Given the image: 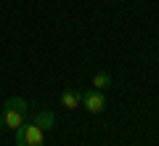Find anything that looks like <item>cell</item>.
Instances as JSON below:
<instances>
[{
  "label": "cell",
  "instance_id": "cell-4",
  "mask_svg": "<svg viewBox=\"0 0 159 146\" xmlns=\"http://www.w3.org/2000/svg\"><path fill=\"white\" fill-rule=\"evenodd\" d=\"M61 104L66 109H77V106H82V90H77V88H66L61 93Z\"/></svg>",
  "mask_w": 159,
  "mask_h": 146
},
{
  "label": "cell",
  "instance_id": "cell-7",
  "mask_svg": "<svg viewBox=\"0 0 159 146\" xmlns=\"http://www.w3.org/2000/svg\"><path fill=\"white\" fill-rule=\"evenodd\" d=\"M0 128H3V117H0Z\"/></svg>",
  "mask_w": 159,
  "mask_h": 146
},
{
  "label": "cell",
  "instance_id": "cell-6",
  "mask_svg": "<svg viewBox=\"0 0 159 146\" xmlns=\"http://www.w3.org/2000/svg\"><path fill=\"white\" fill-rule=\"evenodd\" d=\"M93 88H96V90H106V88H111V74L98 72L96 77H93Z\"/></svg>",
  "mask_w": 159,
  "mask_h": 146
},
{
  "label": "cell",
  "instance_id": "cell-2",
  "mask_svg": "<svg viewBox=\"0 0 159 146\" xmlns=\"http://www.w3.org/2000/svg\"><path fill=\"white\" fill-rule=\"evenodd\" d=\"M16 146H45V133L34 122H24L16 128Z\"/></svg>",
  "mask_w": 159,
  "mask_h": 146
},
{
  "label": "cell",
  "instance_id": "cell-1",
  "mask_svg": "<svg viewBox=\"0 0 159 146\" xmlns=\"http://www.w3.org/2000/svg\"><path fill=\"white\" fill-rule=\"evenodd\" d=\"M27 114H29V101H24V98H19V96L8 98L6 106H3V112H0V117H3V128L16 130L19 125L27 122Z\"/></svg>",
  "mask_w": 159,
  "mask_h": 146
},
{
  "label": "cell",
  "instance_id": "cell-3",
  "mask_svg": "<svg viewBox=\"0 0 159 146\" xmlns=\"http://www.w3.org/2000/svg\"><path fill=\"white\" fill-rule=\"evenodd\" d=\"M82 106L88 109L90 114H101L103 109H106V96H103V90H85L82 93Z\"/></svg>",
  "mask_w": 159,
  "mask_h": 146
},
{
  "label": "cell",
  "instance_id": "cell-5",
  "mask_svg": "<svg viewBox=\"0 0 159 146\" xmlns=\"http://www.w3.org/2000/svg\"><path fill=\"white\" fill-rule=\"evenodd\" d=\"M34 125H37L40 130H43V133H45V130H51L53 125H56V114L53 112H48V109H40L37 114H34V120H32Z\"/></svg>",
  "mask_w": 159,
  "mask_h": 146
}]
</instances>
